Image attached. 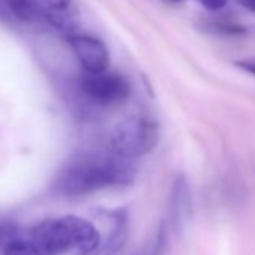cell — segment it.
Instances as JSON below:
<instances>
[{"label": "cell", "instance_id": "1", "mask_svg": "<svg viewBox=\"0 0 255 255\" xmlns=\"http://www.w3.org/2000/svg\"><path fill=\"white\" fill-rule=\"evenodd\" d=\"M135 179L131 159L111 153L83 155L69 161L59 173L54 189L68 197H81L95 191L129 185Z\"/></svg>", "mask_w": 255, "mask_h": 255}, {"label": "cell", "instance_id": "2", "mask_svg": "<svg viewBox=\"0 0 255 255\" xmlns=\"http://www.w3.org/2000/svg\"><path fill=\"white\" fill-rule=\"evenodd\" d=\"M42 255H92L101 236L93 224L78 216L45 219L32 230L30 240Z\"/></svg>", "mask_w": 255, "mask_h": 255}, {"label": "cell", "instance_id": "3", "mask_svg": "<svg viewBox=\"0 0 255 255\" xmlns=\"http://www.w3.org/2000/svg\"><path fill=\"white\" fill-rule=\"evenodd\" d=\"M159 141V126L147 116H129L113 128L111 152L125 159L134 161L152 152Z\"/></svg>", "mask_w": 255, "mask_h": 255}, {"label": "cell", "instance_id": "4", "mask_svg": "<svg viewBox=\"0 0 255 255\" xmlns=\"http://www.w3.org/2000/svg\"><path fill=\"white\" fill-rule=\"evenodd\" d=\"M81 89L93 102L101 105L122 104L131 93L129 83L125 77L107 71L101 74H89L83 80Z\"/></svg>", "mask_w": 255, "mask_h": 255}, {"label": "cell", "instance_id": "5", "mask_svg": "<svg viewBox=\"0 0 255 255\" xmlns=\"http://www.w3.org/2000/svg\"><path fill=\"white\" fill-rule=\"evenodd\" d=\"M68 39L81 66L89 74H101L107 71L110 63V54L105 44L101 39L90 35L78 33Z\"/></svg>", "mask_w": 255, "mask_h": 255}, {"label": "cell", "instance_id": "6", "mask_svg": "<svg viewBox=\"0 0 255 255\" xmlns=\"http://www.w3.org/2000/svg\"><path fill=\"white\" fill-rule=\"evenodd\" d=\"M41 14L60 32L66 33L68 38L75 35L78 26V11L72 0H48L39 8Z\"/></svg>", "mask_w": 255, "mask_h": 255}, {"label": "cell", "instance_id": "7", "mask_svg": "<svg viewBox=\"0 0 255 255\" xmlns=\"http://www.w3.org/2000/svg\"><path fill=\"white\" fill-rule=\"evenodd\" d=\"M192 212V198H191V189L189 183L185 176H179L173 183L171 191V224L176 231H182L186 225V222L191 218Z\"/></svg>", "mask_w": 255, "mask_h": 255}, {"label": "cell", "instance_id": "8", "mask_svg": "<svg viewBox=\"0 0 255 255\" xmlns=\"http://www.w3.org/2000/svg\"><path fill=\"white\" fill-rule=\"evenodd\" d=\"M128 236V227H126V218L119 215L116 216V225L111 231V234L107 237L104 243H99L98 249L92 255H119L120 249L125 245Z\"/></svg>", "mask_w": 255, "mask_h": 255}, {"label": "cell", "instance_id": "9", "mask_svg": "<svg viewBox=\"0 0 255 255\" xmlns=\"http://www.w3.org/2000/svg\"><path fill=\"white\" fill-rule=\"evenodd\" d=\"M8 2L12 12H15V15L20 17L23 21L35 18L41 12L39 6L32 3L30 0H8Z\"/></svg>", "mask_w": 255, "mask_h": 255}, {"label": "cell", "instance_id": "10", "mask_svg": "<svg viewBox=\"0 0 255 255\" xmlns=\"http://www.w3.org/2000/svg\"><path fill=\"white\" fill-rule=\"evenodd\" d=\"M3 255H42V254L32 242L17 239L3 249Z\"/></svg>", "mask_w": 255, "mask_h": 255}, {"label": "cell", "instance_id": "11", "mask_svg": "<svg viewBox=\"0 0 255 255\" xmlns=\"http://www.w3.org/2000/svg\"><path fill=\"white\" fill-rule=\"evenodd\" d=\"M17 227L12 222H0V248H6L9 243H12L14 240L20 239L17 236Z\"/></svg>", "mask_w": 255, "mask_h": 255}, {"label": "cell", "instance_id": "12", "mask_svg": "<svg viewBox=\"0 0 255 255\" xmlns=\"http://www.w3.org/2000/svg\"><path fill=\"white\" fill-rule=\"evenodd\" d=\"M200 3L209 11H219L228 3V0H200Z\"/></svg>", "mask_w": 255, "mask_h": 255}, {"label": "cell", "instance_id": "13", "mask_svg": "<svg viewBox=\"0 0 255 255\" xmlns=\"http://www.w3.org/2000/svg\"><path fill=\"white\" fill-rule=\"evenodd\" d=\"M237 66L255 75V62H237Z\"/></svg>", "mask_w": 255, "mask_h": 255}, {"label": "cell", "instance_id": "14", "mask_svg": "<svg viewBox=\"0 0 255 255\" xmlns=\"http://www.w3.org/2000/svg\"><path fill=\"white\" fill-rule=\"evenodd\" d=\"M239 3H240L243 8H246L248 11L255 12V0H239Z\"/></svg>", "mask_w": 255, "mask_h": 255}, {"label": "cell", "instance_id": "15", "mask_svg": "<svg viewBox=\"0 0 255 255\" xmlns=\"http://www.w3.org/2000/svg\"><path fill=\"white\" fill-rule=\"evenodd\" d=\"M173 2H180V0H173Z\"/></svg>", "mask_w": 255, "mask_h": 255}]
</instances>
